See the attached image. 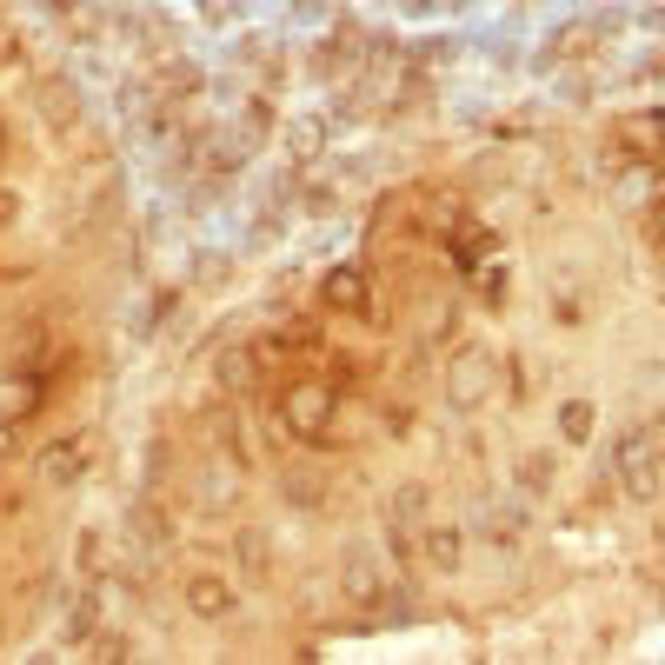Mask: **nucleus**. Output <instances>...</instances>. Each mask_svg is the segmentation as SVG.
<instances>
[{
	"mask_svg": "<svg viewBox=\"0 0 665 665\" xmlns=\"http://www.w3.org/2000/svg\"><path fill=\"white\" fill-rule=\"evenodd\" d=\"M626 486H632V499H652V492H658V472H652V440H645V433H632V440H626Z\"/></svg>",
	"mask_w": 665,
	"mask_h": 665,
	"instance_id": "f257e3e1",
	"label": "nucleus"
},
{
	"mask_svg": "<svg viewBox=\"0 0 665 665\" xmlns=\"http://www.w3.org/2000/svg\"><path fill=\"white\" fill-rule=\"evenodd\" d=\"M187 599H194V612H207V619H220L226 606H233V593L220 586L213 572H200V579H187Z\"/></svg>",
	"mask_w": 665,
	"mask_h": 665,
	"instance_id": "7ed1b4c3",
	"label": "nucleus"
},
{
	"mask_svg": "<svg viewBox=\"0 0 665 665\" xmlns=\"http://www.w3.org/2000/svg\"><path fill=\"white\" fill-rule=\"evenodd\" d=\"M80 466H88V453H80L73 440H60V446H47V453H40V479H47V486L80 479Z\"/></svg>",
	"mask_w": 665,
	"mask_h": 665,
	"instance_id": "f03ea898",
	"label": "nucleus"
},
{
	"mask_svg": "<svg viewBox=\"0 0 665 665\" xmlns=\"http://www.w3.org/2000/svg\"><path fill=\"white\" fill-rule=\"evenodd\" d=\"M14 446H21V433H14V427H0V459H8Z\"/></svg>",
	"mask_w": 665,
	"mask_h": 665,
	"instance_id": "20e7f679",
	"label": "nucleus"
}]
</instances>
